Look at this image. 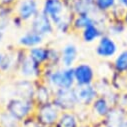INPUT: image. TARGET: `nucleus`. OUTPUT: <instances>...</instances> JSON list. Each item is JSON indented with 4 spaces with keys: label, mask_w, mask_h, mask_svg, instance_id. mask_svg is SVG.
<instances>
[{
    "label": "nucleus",
    "mask_w": 127,
    "mask_h": 127,
    "mask_svg": "<svg viewBox=\"0 0 127 127\" xmlns=\"http://www.w3.org/2000/svg\"><path fill=\"white\" fill-rule=\"evenodd\" d=\"M124 127H127V122L125 123V125H124Z\"/></svg>",
    "instance_id": "obj_38"
},
{
    "label": "nucleus",
    "mask_w": 127,
    "mask_h": 127,
    "mask_svg": "<svg viewBox=\"0 0 127 127\" xmlns=\"http://www.w3.org/2000/svg\"><path fill=\"white\" fill-rule=\"evenodd\" d=\"M44 40H45V37L34 32L33 30L28 29L23 34H21L19 36V38L17 40V44L20 48L28 50L32 47L44 44Z\"/></svg>",
    "instance_id": "obj_15"
},
{
    "label": "nucleus",
    "mask_w": 127,
    "mask_h": 127,
    "mask_svg": "<svg viewBox=\"0 0 127 127\" xmlns=\"http://www.w3.org/2000/svg\"><path fill=\"white\" fill-rule=\"evenodd\" d=\"M36 127H46V126H42V125H39V124H37V125H36Z\"/></svg>",
    "instance_id": "obj_37"
},
{
    "label": "nucleus",
    "mask_w": 127,
    "mask_h": 127,
    "mask_svg": "<svg viewBox=\"0 0 127 127\" xmlns=\"http://www.w3.org/2000/svg\"><path fill=\"white\" fill-rule=\"evenodd\" d=\"M105 33V28L99 25L96 21L89 24L85 27L80 34L81 40L86 44H92L94 42H97V40Z\"/></svg>",
    "instance_id": "obj_16"
},
{
    "label": "nucleus",
    "mask_w": 127,
    "mask_h": 127,
    "mask_svg": "<svg viewBox=\"0 0 127 127\" xmlns=\"http://www.w3.org/2000/svg\"><path fill=\"white\" fill-rule=\"evenodd\" d=\"M117 106H119V107H121L122 109H124V110L127 111V91L120 92Z\"/></svg>",
    "instance_id": "obj_31"
},
{
    "label": "nucleus",
    "mask_w": 127,
    "mask_h": 127,
    "mask_svg": "<svg viewBox=\"0 0 127 127\" xmlns=\"http://www.w3.org/2000/svg\"><path fill=\"white\" fill-rule=\"evenodd\" d=\"M17 68V48L9 49L3 52V57L0 64V74L9 75L15 74Z\"/></svg>",
    "instance_id": "obj_17"
},
{
    "label": "nucleus",
    "mask_w": 127,
    "mask_h": 127,
    "mask_svg": "<svg viewBox=\"0 0 127 127\" xmlns=\"http://www.w3.org/2000/svg\"><path fill=\"white\" fill-rule=\"evenodd\" d=\"M24 24H25V22H24L20 17H18L17 15L14 14V15L11 17V25L14 26L15 28L21 29V28L24 26Z\"/></svg>",
    "instance_id": "obj_32"
},
{
    "label": "nucleus",
    "mask_w": 127,
    "mask_h": 127,
    "mask_svg": "<svg viewBox=\"0 0 127 127\" xmlns=\"http://www.w3.org/2000/svg\"><path fill=\"white\" fill-rule=\"evenodd\" d=\"M21 122L7 112L4 108L0 110V127H20Z\"/></svg>",
    "instance_id": "obj_26"
},
{
    "label": "nucleus",
    "mask_w": 127,
    "mask_h": 127,
    "mask_svg": "<svg viewBox=\"0 0 127 127\" xmlns=\"http://www.w3.org/2000/svg\"><path fill=\"white\" fill-rule=\"evenodd\" d=\"M80 124L76 111H62L54 127H79Z\"/></svg>",
    "instance_id": "obj_21"
},
{
    "label": "nucleus",
    "mask_w": 127,
    "mask_h": 127,
    "mask_svg": "<svg viewBox=\"0 0 127 127\" xmlns=\"http://www.w3.org/2000/svg\"><path fill=\"white\" fill-rule=\"evenodd\" d=\"M123 7L125 8V10H127V0L124 1V4H123Z\"/></svg>",
    "instance_id": "obj_36"
},
{
    "label": "nucleus",
    "mask_w": 127,
    "mask_h": 127,
    "mask_svg": "<svg viewBox=\"0 0 127 127\" xmlns=\"http://www.w3.org/2000/svg\"><path fill=\"white\" fill-rule=\"evenodd\" d=\"M125 12V8L121 5H116L110 12H109V18L110 19H122Z\"/></svg>",
    "instance_id": "obj_30"
},
{
    "label": "nucleus",
    "mask_w": 127,
    "mask_h": 127,
    "mask_svg": "<svg viewBox=\"0 0 127 127\" xmlns=\"http://www.w3.org/2000/svg\"><path fill=\"white\" fill-rule=\"evenodd\" d=\"M29 29L33 30L34 32L42 35L43 37L51 36L55 32V27L53 25V22L41 10L29 22Z\"/></svg>",
    "instance_id": "obj_12"
},
{
    "label": "nucleus",
    "mask_w": 127,
    "mask_h": 127,
    "mask_svg": "<svg viewBox=\"0 0 127 127\" xmlns=\"http://www.w3.org/2000/svg\"><path fill=\"white\" fill-rule=\"evenodd\" d=\"M95 21V17L91 14H75L72 20V32L80 33L85 27Z\"/></svg>",
    "instance_id": "obj_23"
},
{
    "label": "nucleus",
    "mask_w": 127,
    "mask_h": 127,
    "mask_svg": "<svg viewBox=\"0 0 127 127\" xmlns=\"http://www.w3.org/2000/svg\"><path fill=\"white\" fill-rule=\"evenodd\" d=\"M28 56L41 67H46L49 60V46L39 45L27 50Z\"/></svg>",
    "instance_id": "obj_20"
},
{
    "label": "nucleus",
    "mask_w": 127,
    "mask_h": 127,
    "mask_svg": "<svg viewBox=\"0 0 127 127\" xmlns=\"http://www.w3.org/2000/svg\"><path fill=\"white\" fill-rule=\"evenodd\" d=\"M2 108L14 116L18 121L23 122L33 116L36 109V104L34 100L11 97L4 103Z\"/></svg>",
    "instance_id": "obj_3"
},
{
    "label": "nucleus",
    "mask_w": 127,
    "mask_h": 127,
    "mask_svg": "<svg viewBox=\"0 0 127 127\" xmlns=\"http://www.w3.org/2000/svg\"><path fill=\"white\" fill-rule=\"evenodd\" d=\"M41 80L48 84L53 91L58 89H71L75 86L73 67H44Z\"/></svg>",
    "instance_id": "obj_1"
},
{
    "label": "nucleus",
    "mask_w": 127,
    "mask_h": 127,
    "mask_svg": "<svg viewBox=\"0 0 127 127\" xmlns=\"http://www.w3.org/2000/svg\"><path fill=\"white\" fill-rule=\"evenodd\" d=\"M111 66L114 73L127 74V49L119 51L112 59Z\"/></svg>",
    "instance_id": "obj_22"
},
{
    "label": "nucleus",
    "mask_w": 127,
    "mask_h": 127,
    "mask_svg": "<svg viewBox=\"0 0 127 127\" xmlns=\"http://www.w3.org/2000/svg\"><path fill=\"white\" fill-rule=\"evenodd\" d=\"M117 5L116 0H95L96 10L100 13L109 14V12Z\"/></svg>",
    "instance_id": "obj_27"
},
{
    "label": "nucleus",
    "mask_w": 127,
    "mask_h": 127,
    "mask_svg": "<svg viewBox=\"0 0 127 127\" xmlns=\"http://www.w3.org/2000/svg\"><path fill=\"white\" fill-rule=\"evenodd\" d=\"M122 20L124 21V23H125V24H126V26H127V10H125L124 15H123V17H122Z\"/></svg>",
    "instance_id": "obj_33"
},
{
    "label": "nucleus",
    "mask_w": 127,
    "mask_h": 127,
    "mask_svg": "<svg viewBox=\"0 0 127 127\" xmlns=\"http://www.w3.org/2000/svg\"><path fill=\"white\" fill-rule=\"evenodd\" d=\"M124 1H125V0H116L117 4H118V5H121V6H123V4H124Z\"/></svg>",
    "instance_id": "obj_34"
},
{
    "label": "nucleus",
    "mask_w": 127,
    "mask_h": 127,
    "mask_svg": "<svg viewBox=\"0 0 127 127\" xmlns=\"http://www.w3.org/2000/svg\"><path fill=\"white\" fill-rule=\"evenodd\" d=\"M75 85H91L97 79L96 71L88 62H77L73 66Z\"/></svg>",
    "instance_id": "obj_8"
},
{
    "label": "nucleus",
    "mask_w": 127,
    "mask_h": 127,
    "mask_svg": "<svg viewBox=\"0 0 127 127\" xmlns=\"http://www.w3.org/2000/svg\"><path fill=\"white\" fill-rule=\"evenodd\" d=\"M13 15H14V8L12 5L0 2V20L11 19Z\"/></svg>",
    "instance_id": "obj_29"
},
{
    "label": "nucleus",
    "mask_w": 127,
    "mask_h": 127,
    "mask_svg": "<svg viewBox=\"0 0 127 127\" xmlns=\"http://www.w3.org/2000/svg\"><path fill=\"white\" fill-rule=\"evenodd\" d=\"M52 99H53V89L44 81L42 80L37 81L34 92V98H33L36 106L52 102Z\"/></svg>",
    "instance_id": "obj_18"
},
{
    "label": "nucleus",
    "mask_w": 127,
    "mask_h": 127,
    "mask_svg": "<svg viewBox=\"0 0 127 127\" xmlns=\"http://www.w3.org/2000/svg\"><path fill=\"white\" fill-rule=\"evenodd\" d=\"M78 107L89 108L93 101L97 98L98 91L94 84L91 85H75L73 87Z\"/></svg>",
    "instance_id": "obj_11"
},
{
    "label": "nucleus",
    "mask_w": 127,
    "mask_h": 127,
    "mask_svg": "<svg viewBox=\"0 0 127 127\" xmlns=\"http://www.w3.org/2000/svg\"><path fill=\"white\" fill-rule=\"evenodd\" d=\"M110 81L114 90L118 92L127 91V74H117L113 72L110 76Z\"/></svg>",
    "instance_id": "obj_25"
},
{
    "label": "nucleus",
    "mask_w": 127,
    "mask_h": 127,
    "mask_svg": "<svg viewBox=\"0 0 127 127\" xmlns=\"http://www.w3.org/2000/svg\"><path fill=\"white\" fill-rule=\"evenodd\" d=\"M79 50L76 44L69 42L63 45L60 49V66L72 68L78 60Z\"/></svg>",
    "instance_id": "obj_14"
},
{
    "label": "nucleus",
    "mask_w": 127,
    "mask_h": 127,
    "mask_svg": "<svg viewBox=\"0 0 127 127\" xmlns=\"http://www.w3.org/2000/svg\"><path fill=\"white\" fill-rule=\"evenodd\" d=\"M61 112L62 111L53 102H49L36 106L33 117L39 125L46 127H54Z\"/></svg>",
    "instance_id": "obj_4"
},
{
    "label": "nucleus",
    "mask_w": 127,
    "mask_h": 127,
    "mask_svg": "<svg viewBox=\"0 0 127 127\" xmlns=\"http://www.w3.org/2000/svg\"><path fill=\"white\" fill-rule=\"evenodd\" d=\"M112 104L108 100V98L104 95H98L97 98L93 101L91 106L89 107L90 111V124L93 126L95 124L99 123L102 119L106 117L109 111L112 108Z\"/></svg>",
    "instance_id": "obj_10"
},
{
    "label": "nucleus",
    "mask_w": 127,
    "mask_h": 127,
    "mask_svg": "<svg viewBox=\"0 0 127 127\" xmlns=\"http://www.w3.org/2000/svg\"><path fill=\"white\" fill-rule=\"evenodd\" d=\"M2 57H3V52L0 50V64H1V60H2Z\"/></svg>",
    "instance_id": "obj_35"
},
{
    "label": "nucleus",
    "mask_w": 127,
    "mask_h": 127,
    "mask_svg": "<svg viewBox=\"0 0 127 127\" xmlns=\"http://www.w3.org/2000/svg\"><path fill=\"white\" fill-rule=\"evenodd\" d=\"M127 26L122 19H110L106 25L105 33L109 34L112 37L121 36L126 30Z\"/></svg>",
    "instance_id": "obj_24"
},
{
    "label": "nucleus",
    "mask_w": 127,
    "mask_h": 127,
    "mask_svg": "<svg viewBox=\"0 0 127 127\" xmlns=\"http://www.w3.org/2000/svg\"><path fill=\"white\" fill-rule=\"evenodd\" d=\"M127 122V111L119 106H113L109 113L93 127H124Z\"/></svg>",
    "instance_id": "obj_13"
},
{
    "label": "nucleus",
    "mask_w": 127,
    "mask_h": 127,
    "mask_svg": "<svg viewBox=\"0 0 127 127\" xmlns=\"http://www.w3.org/2000/svg\"><path fill=\"white\" fill-rule=\"evenodd\" d=\"M60 66V50L56 47L49 46V60L46 67H58Z\"/></svg>",
    "instance_id": "obj_28"
},
{
    "label": "nucleus",
    "mask_w": 127,
    "mask_h": 127,
    "mask_svg": "<svg viewBox=\"0 0 127 127\" xmlns=\"http://www.w3.org/2000/svg\"><path fill=\"white\" fill-rule=\"evenodd\" d=\"M42 0H17L14 3V14L25 23H29L41 10Z\"/></svg>",
    "instance_id": "obj_6"
},
{
    "label": "nucleus",
    "mask_w": 127,
    "mask_h": 127,
    "mask_svg": "<svg viewBox=\"0 0 127 127\" xmlns=\"http://www.w3.org/2000/svg\"><path fill=\"white\" fill-rule=\"evenodd\" d=\"M69 9L75 14H91L97 12L95 6V0H70L68 4Z\"/></svg>",
    "instance_id": "obj_19"
},
{
    "label": "nucleus",
    "mask_w": 127,
    "mask_h": 127,
    "mask_svg": "<svg viewBox=\"0 0 127 127\" xmlns=\"http://www.w3.org/2000/svg\"><path fill=\"white\" fill-rule=\"evenodd\" d=\"M42 73L43 67L38 65L28 56L27 50L20 47L17 48V68L15 75L20 78L39 81L41 80Z\"/></svg>",
    "instance_id": "obj_2"
},
{
    "label": "nucleus",
    "mask_w": 127,
    "mask_h": 127,
    "mask_svg": "<svg viewBox=\"0 0 127 127\" xmlns=\"http://www.w3.org/2000/svg\"><path fill=\"white\" fill-rule=\"evenodd\" d=\"M52 102L61 111H75L78 108L73 88L54 90Z\"/></svg>",
    "instance_id": "obj_7"
},
{
    "label": "nucleus",
    "mask_w": 127,
    "mask_h": 127,
    "mask_svg": "<svg viewBox=\"0 0 127 127\" xmlns=\"http://www.w3.org/2000/svg\"><path fill=\"white\" fill-rule=\"evenodd\" d=\"M36 82L37 81L25 79V78H20V77L17 79H14V81H12L10 83L11 84L12 97L33 100Z\"/></svg>",
    "instance_id": "obj_9"
},
{
    "label": "nucleus",
    "mask_w": 127,
    "mask_h": 127,
    "mask_svg": "<svg viewBox=\"0 0 127 127\" xmlns=\"http://www.w3.org/2000/svg\"><path fill=\"white\" fill-rule=\"evenodd\" d=\"M94 52L100 59L110 60L113 59L119 52V45L114 37L110 36L107 33H104L97 40Z\"/></svg>",
    "instance_id": "obj_5"
}]
</instances>
